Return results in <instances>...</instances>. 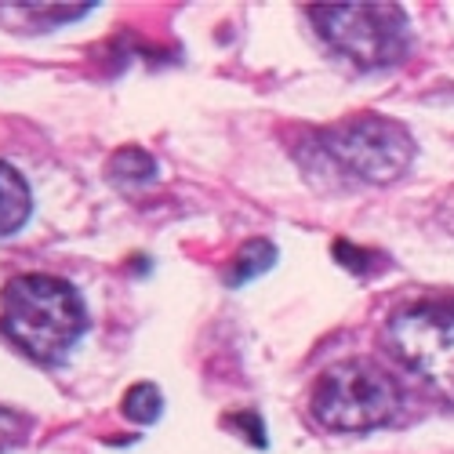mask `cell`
I'll list each match as a JSON object with an SVG mask.
<instances>
[{
    "mask_svg": "<svg viewBox=\"0 0 454 454\" xmlns=\"http://www.w3.org/2000/svg\"><path fill=\"white\" fill-rule=\"evenodd\" d=\"M84 331V301L59 277L26 273L0 291V334L36 364H62Z\"/></svg>",
    "mask_w": 454,
    "mask_h": 454,
    "instance_id": "obj_1",
    "label": "cell"
},
{
    "mask_svg": "<svg viewBox=\"0 0 454 454\" xmlns=\"http://www.w3.org/2000/svg\"><path fill=\"white\" fill-rule=\"evenodd\" d=\"M403 393L393 378L364 360L334 364L320 374L313 389V414L324 429L334 433H364L396 419Z\"/></svg>",
    "mask_w": 454,
    "mask_h": 454,
    "instance_id": "obj_2",
    "label": "cell"
},
{
    "mask_svg": "<svg viewBox=\"0 0 454 454\" xmlns=\"http://www.w3.org/2000/svg\"><path fill=\"white\" fill-rule=\"evenodd\" d=\"M317 33L364 69L393 66L407 55V15L396 4H320L309 8Z\"/></svg>",
    "mask_w": 454,
    "mask_h": 454,
    "instance_id": "obj_3",
    "label": "cell"
},
{
    "mask_svg": "<svg viewBox=\"0 0 454 454\" xmlns=\"http://www.w3.org/2000/svg\"><path fill=\"white\" fill-rule=\"evenodd\" d=\"M320 153L360 182H393L411 168L414 142L411 135L389 117H356L349 124H338L320 135Z\"/></svg>",
    "mask_w": 454,
    "mask_h": 454,
    "instance_id": "obj_4",
    "label": "cell"
},
{
    "mask_svg": "<svg viewBox=\"0 0 454 454\" xmlns=\"http://www.w3.org/2000/svg\"><path fill=\"white\" fill-rule=\"evenodd\" d=\"M389 342L403 364L454 403V306H414L393 317Z\"/></svg>",
    "mask_w": 454,
    "mask_h": 454,
    "instance_id": "obj_5",
    "label": "cell"
},
{
    "mask_svg": "<svg viewBox=\"0 0 454 454\" xmlns=\"http://www.w3.org/2000/svg\"><path fill=\"white\" fill-rule=\"evenodd\" d=\"M84 15H91V4H0V19L8 22V29H29V33L59 29Z\"/></svg>",
    "mask_w": 454,
    "mask_h": 454,
    "instance_id": "obj_6",
    "label": "cell"
},
{
    "mask_svg": "<svg viewBox=\"0 0 454 454\" xmlns=\"http://www.w3.org/2000/svg\"><path fill=\"white\" fill-rule=\"evenodd\" d=\"M33 211V200H29V185L26 178L0 160V237H12L19 233L26 218Z\"/></svg>",
    "mask_w": 454,
    "mask_h": 454,
    "instance_id": "obj_7",
    "label": "cell"
},
{
    "mask_svg": "<svg viewBox=\"0 0 454 454\" xmlns=\"http://www.w3.org/2000/svg\"><path fill=\"white\" fill-rule=\"evenodd\" d=\"M273 262H277V247H273L270 240H247V244L237 251L233 270H230V277H225V284H230V287H240V284L254 280L258 273L273 270Z\"/></svg>",
    "mask_w": 454,
    "mask_h": 454,
    "instance_id": "obj_8",
    "label": "cell"
},
{
    "mask_svg": "<svg viewBox=\"0 0 454 454\" xmlns=\"http://www.w3.org/2000/svg\"><path fill=\"white\" fill-rule=\"evenodd\" d=\"M121 411H124V419L135 422V426H153L160 414H164V396L153 382H138L124 393L121 400Z\"/></svg>",
    "mask_w": 454,
    "mask_h": 454,
    "instance_id": "obj_9",
    "label": "cell"
},
{
    "mask_svg": "<svg viewBox=\"0 0 454 454\" xmlns=\"http://www.w3.org/2000/svg\"><path fill=\"white\" fill-rule=\"evenodd\" d=\"M109 175L113 178L142 182V178H153L157 175V164H153V157H149V153H142L138 145H128V149H121V153L109 160Z\"/></svg>",
    "mask_w": 454,
    "mask_h": 454,
    "instance_id": "obj_10",
    "label": "cell"
},
{
    "mask_svg": "<svg viewBox=\"0 0 454 454\" xmlns=\"http://www.w3.org/2000/svg\"><path fill=\"white\" fill-rule=\"evenodd\" d=\"M29 419L26 414H19V411H12V407H0V450H12V447H19V443H26L29 440Z\"/></svg>",
    "mask_w": 454,
    "mask_h": 454,
    "instance_id": "obj_11",
    "label": "cell"
},
{
    "mask_svg": "<svg viewBox=\"0 0 454 454\" xmlns=\"http://www.w3.org/2000/svg\"><path fill=\"white\" fill-rule=\"evenodd\" d=\"M225 426L244 429L247 443H254V447H266V426H262V419H258L254 411H240V414H230V419H225Z\"/></svg>",
    "mask_w": 454,
    "mask_h": 454,
    "instance_id": "obj_12",
    "label": "cell"
},
{
    "mask_svg": "<svg viewBox=\"0 0 454 454\" xmlns=\"http://www.w3.org/2000/svg\"><path fill=\"white\" fill-rule=\"evenodd\" d=\"M334 254H338V262H342V266H349V270H356V273H364L367 266L360 258H367V254H360L353 244H346V240H334Z\"/></svg>",
    "mask_w": 454,
    "mask_h": 454,
    "instance_id": "obj_13",
    "label": "cell"
}]
</instances>
